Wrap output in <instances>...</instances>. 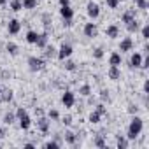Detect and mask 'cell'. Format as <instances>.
Here are the masks:
<instances>
[{
	"label": "cell",
	"instance_id": "6da1fadb",
	"mask_svg": "<svg viewBox=\"0 0 149 149\" xmlns=\"http://www.w3.org/2000/svg\"><path fill=\"white\" fill-rule=\"evenodd\" d=\"M142 128H144V121L139 118V116H135L132 121H130V126H128V139L130 140H133V139H137L139 135H140V132H142Z\"/></svg>",
	"mask_w": 149,
	"mask_h": 149
},
{
	"label": "cell",
	"instance_id": "7a4b0ae2",
	"mask_svg": "<svg viewBox=\"0 0 149 149\" xmlns=\"http://www.w3.org/2000/svg\"><path fill=\"white\" fill-rule=\"evenodd\" d=\"M28 68H30L32 72L42 70V68H44V60H42V58H37V56H30V58H28Z\"/></svg>",
	"mask_w": 149,
	"mask_h": 149
},
{
	"label": "cell",
	"instance_id": "3957f363",
	"mask_svg": "<svg viewBox=\"0 0 149 149\" xmlns=\"http://www.w3.org/2000/svg\"><path fill=\"white\" fill-rule=\"evenodd\" d=\"M86 13H88V16H90L91 19H97V18L100 16V7H98V4H95V2H88V6H86Z\"/></svg>",
	"mask_w": 149,
	"mask_h": 149
},
{
	"label": "cell",
	"instance_id": "277c9868",
	"mask_svg": "<svg viewBox=\"0 0 149 149\" xmlns=\"http://www.w3.org/2000/svg\"><path fill=\"white\" fill-rule=\"evenodd\" d=\"M61 104H63L67 109L74 107V104H76V97H74V93H72V91H65L63 97H61Z\"/></svg>",
	"mask_w": 149,
	"mask_h": 149
},
{
	"label": "cell",
	"instance_id": "5b68a950",
	"mask_svg": "<svg viewBox=\"0 0 149 149\" xmlns=\"http://www.w3.org/2000/svg\"><path fill=\"white\" fill-rule=\"evenodd\" d=\"M72 46L70 44H61V47L58 49V53H56V56L60 58V60H65V58H68L70 54H72Z\"/></svg>",
	"mask_w": 149,
	"mask_h": 149
},
{
	"label": "cell",
	"instance_id": "8992f818",
	"mask_svg": "<svg viewBox=\"0 0 149 149\" xmlns=\"http://www.w3.org/2000/svg\"><path fill=\"white\" fill-rule=\"evenodd\" d=\"M18 119H19V126H21L23 130H28V128H30L32 119H30V116H28V112H26V111H25L23 114H19V116H18Z\"/></svg>",
	"mask_w": 149,
	"mask_h": 149
},
{
	"label": "cell",
	"instance_id": "52a82bcc",
	"mask_svg": "<svg viewBox=\"0 0 149 149\" xmlns=\"http://www.w3.org/2000/svg\"><path fill=\"white\" fill-rule=\"evenodd\" d=\"M60 16H61L63 19H72V18H74V9H72L70 6H61V7H60Z\"/></svg>",
	"mask_w": 149,
	"mask_h": 149
},
{
	"label": "cell",
	"instance_id": "ba28073f",
	"mask_svg": "<svg viewBox=\"0 0 149 149\" xmlns=\"http://www.w3.org/2000/svg\"><path fill=\"white\" fill-rule=\"evenodd\" d=\"M7 30H9L11 35H16V33H19V30H21V23H19L18 19H11L9 25H7Z\"/></svg>",
	"mask_w": 149,
	"mask_h": 149
},
{
	"label": "cell",
	"instance_id": "9c48e42d",
	"mask_svg": "<svg viewBox=\"0 0 149 149\" xmlns=\"http://www.w3.org/2000/svg\"><path fill=\"white\" fill-rule=\"evenodd\" d=\"M132 47H133V40L130 37H125L121 40V44H119V51L121 53H128V51H132Z\"/></svg>",
	"mask_w": 149,
	"mask_h": 149
},
{
	"label": "cell",
	"instance_id": "30bf717a",
	"mask_svg": "<svg viewBox=\"0 0 149 149\" xmlns=\"http://www.w3.org/2000/svg\"><path fill=\"white\" fill-rule=\"evenodd\" d=\"M47 32H42V33H39V37H37V42H35V46L39 47V49H44L46 46H47Z\"/></svg>",
	"mask_w": 149,
	"mask_h": 149
},
{
	"label": "cell",
	"instance_id": "8fae6325",
	"mask_svg": "<svg viewBox=\"0 0 149 149\" xmlns=\"http://www.w3.org/2000/svg\"><path fill=\"white\" fill-rule=\"evenodd\" d=\"M37 128H39L42 133H47V132H49V121H47L46 118L39 116V119H37Z\"/></svg>",
	"mask_w": 149,
	"mask_h": 149
},
{
	"label": "cell",
	"instance_id": "7c38bea8",
	"mask_svg": "<svg viewBox=\"0 0 149 149\" xmlns=\"http://www.w3.org/2000/svg\"><path fill=\"white\" fill-rule=\"evenodd\" d=\"M107 76H109L111 81H118V79L121 77V70H119V67H112V65H111V68H109V72H107Z\"/></svg>",
	"mask_w": 149,
	"mask_h": 149
},
{
	"label": "cell",
	"instance_id": "4fadbf2b",
	"mask_svg": "<svg viewBox=\"0 0 149 149\" xmlns=\"http://www.w3.org/2000/svg\"><path fill=\"white\" fill-rule=\"evenodd\" d=\"M84 35L90 37V39L95 37V35H97V25H95V23H86V25H84Z\"/></svg>",
	"mask_w": 149,
	"mask_h": 149
},
{
	"label": "cell",
	"instance_id": "5bb4252c",
	"mask_svg": "<svg viewBox=\"0 0 149 149\" xmlns=\"http://www.w3.org/2000/svg\"><path fill=\"white\" fill-rule=\"evenodd\" d=\"M105 33H107L109 39H116V37L119 35V28H118V25H109L107 30H105Z\"/></svg>",
	"mask_w": 149,
	"mask_h": 149
},
{
	"label": "cell",
	"instance_id": "9a60e30c",
	"mask_svg": "<svg viewBox=\"0 0 149 149\" xmlns=\"http://www.w3.org/2000/svg\"><path fill=\"white\" fill-rule=\"evenodd\" d=\"M130 65H132L133 68L140 67V65H142V54H140V53H133L132 58H130Z\"/></svg>",
	"mask_w": 149,
	"mask_h": 149
},
{
	"label": "cell",
	"instance_id": "2e32d148",
	"mask_svg": "<svg viewBox=\"0 0 149 149\" xmlns=\"http://www.w3.org/2000/svg\"><path fill=\"white\" fill-rule=\"evenodd\" d=\"M109 63H111L112 67H119V65H121V54H119V53H112L111 58H109Z\"/></svg>",
	"mask_w": 149,
	"mask_h": 149
},
{
	"label": "cell",
	"instance_id": "e0dca14e",
	"mask_svg": "<svg viewBox=\"0 0 149 149\" xmlns=\"http://www.w3.org/2000/svg\"><path fill=\"white\" fill-rule=\"evenodd\" d=\"M0 98H2V102H11L13 100V90H2L0 91Z\"/></svg>",
	"mask_w": 149,
	"mask_h": 149
},
{
	"label": "cell",
	"instance_id": "ac0fdd59",
	"mask_svg": "<svg viewBox=\"0 0 149 149\" xmlns=\"http://www.w3.org/2000/svg\"><path fill=\"white\" fill-rule=\"evenodd\" d=\"M126 30H128L130 33H135V32L139 30V21H137V19L128 21V23H126Z\"/></svg>",
	"mask_w": 149,
	"mask_h": 149
},
{
	"label": "cell",
	"instance_id": "d6986e66",
	"mask_svg": "<svg viewBox=\"0 0 149 149\" xmlns=\"http://www.w3.org/2000/svg\"><path fill=\"white\" fill-rule=\"evenodd\" d=\"M7 53H9L11 56H18V53H19V47H18V44H14V42H9V44H7Z\"/></svg>",
	"mask_w": 149,
	"mask_h": 149
},
{
	"label": "cell",
	"instance_id": "ffe728a7",
	"mask_svg": "<svg viewBox=\"0 0 149 149\" xmlns=\"http://www.w3.org/2000/svg\"><path fill=\"white\" fill-rule=\"evenodd\" d=\"M132 19H135V11H132V9H130V11H126V13L123 14V23L126 25V23H128V21H132Z\"/></svg>",
	"mask_w": 149,
	"mask_h": 149
},
{
	"label": "cell",
	"instance_id": "44dd1931",
	"mask_svg": "<svg viewBox=\"0 0 149 149\" xmlns=\"http://www.w3.org/2000/svg\"><path fill=\"white\" fill-rule=\"evenodd\" d=\"M37 37H39V33H37V32H33V30H30V32L26 33V42L35 44V42H37Z\"/></svg>",
	"mask_w": 149,
	"mask_h": 149
},
{
	"label": "cell",
	"instance_id": "7402d4cb",
	"mask_svg": "<svg viewBox=\"0 0 149 149\" xmlns=\"http://www.w3.org/2000/svg\"><path fill=\"white\" fill-rule=\"evenodd\" d=\"M11 9H13L14 13L21 11V9H23V0H13V2H11Z\"/></svg>",
	"mask_w": 149,
	"mask_h": 149
},
{
	"label": "cell",
	"instance_id": "603a6c76",
	"mask_svg": "<svg viewBox=\"0 0 149 149\" xmlns=\"http://www.w3.org/2000/svg\"><path fill=\"white\" fill-rule=\"evenodd\" d=\"M37 0H23V9H35Z\"/></svg>",
	"mask_w": 149,
	"mask_h": 149
},
{
	"label": "cell",
	"instance_id": "cb8c5ba5",
	"mask_svg": "<svg viewBox=\"0 0 149 149\" xmlns=\"http://www.w3.org/2000/svg\"><path fill=\"white\" fill-rule=\"evenodd\" d=\"M118 147H119V149H128V139L118 137Z\"/></svg>",
	"mask_w": 149,
	"mask_h": 149
},
{
	"label": "cell",
	"instance_id": "d4e9b609",
	"mask_svg": "<svg viewBox=\"0 0 149 149\" xmlns=\"http://www.w3.org/2000/svg\"><path fill=\"white\" fill-rule=\"evenodd\" d=\"M44 49H46V53H44V54H46V58H53V56L56 54V49H54L53 46H46Z\"/></svg>",
	"mask_w": 149,
	"mask_h": 149
},
{
	"label": "cell",
	"instance_id": "484cf974",
	"mask_svg": "<svg viewBox=\"0 0 149 149\" xmlns=\"http://www.w3.org/2000/svg\"><path fill=\"white\" fill-rule=\"evenodd\" d=\"M79 93H81L83 97H88V95L91 93V88H90V84H83V86L79 88Z\"/></svg>",
	"mask_w": 149,
	"mask_h": 149
},
{
	"label": "cell",
	"instance_id": "4316f807",
	"mask_svg": "<svg viewBox=\"0 0 149 149\" xmlns=\"http://www.w3.org/2000/svg\"><path fill=\"white\" fill-rule=\"evenodd\" d=\"M14 119H16V114H13V112H9V114L4 116V123H6V125H13Z\"/></svg>",
	"mask_w": 149,
	"mask_h": 149
},
{
	"label": "cell",
	"instance_id": "83f0119b",
	"mask_svg": "<svg viewBox=\"0 0 149 149\" xmlns=\"http://www.w3.org/2000/svg\"><path fill=\"white\" fill-rule=\"evenodd\" d=\"M100 118H102V116H100V114H98V112H97V111H95V112H91V114H90V121H91V123H93V125H97V123H100Z\"/></svg>",
	"mask_w": 149,
	"mask_h": 149
},
{
	"label": "cell",
	"instance_id": "f1b7e54d",
	"mask_svg": "<svg viewBox=\"0 0 149 149\" xmlns=\"http://www.w3.org/2000/svg\"><path fill=\"white\" fill-rule=\"evenodd\" d=\"M65 140H67L68 144H76V135H74L72 132H67V133H65Z\"/></svg>",
	"mask_w": 149,
	"mask_h": 149
},
{
	"label": "cell",
	"instance_id": "f546056e",
	"mask_svg": "<svg viewBox=\"0 0 149 149\" xmlns=\"http://www.w3.org/2000/svg\"><path fill=\"white\" fill-rule=\"evenodd\" d=\"M93 58H97V60L104 58V49H102V47H97V49L93 51Z\"/></svg>",
	"mask_w": 149,
	"mask_h": 149
},
{
	"label": "cell",
	"instance_id": "4dcf8cb0",
	"mask_svg": "<svg viewBox=\"0 0 149 149\" xmlns=\"http://www.w3.org/2000/svg\"><path fill=\"white\" fill-rule=\"evenodd\" d=\"M63 61H65V60H63ZM65 68L70 70V72H74V70H76V63L70 61V60H67V61H65Z\"/></svg>",
	"mask_w": 149,
	"mask_h": 149
},
{
	"label": "cell",
	"instance_id": "1f68e13d",
	"mask_svg": "<svg viewBox=\"0 0 149 149\" xmlns=\"http://www.w3.org/2000/svg\"><path fill=\"white\" fill-rule=\"evenodd\" d=\"M44 147H47V149H58V147H60V144H58V142H54V140H51V142H46V144H44Z\"/></svg>",
	"mask_w": 149,
	"mask_h": 149
},
{
	"label": "cell",
	"instance_id": "d6a6232c",
	"mask_svg": "<svg viewBox=\"0 0 149 149\" xmlns=\"http://www.w3.org/2000/svg\"><path fill=\"white\" fill-rule=\"evenodd\" d=\"M135 4H137V7H139V9H142V11H144V9L147 7V0H135Z\"/></svg>",
	"mask_w": 149,
	"mask_h": 149
},
{
	"label": "cell",
	"instance_id": "836d02e7",
	"mask_svg": "<svg viewBox=\"0 0 149 149\" xmlns=\"http://www.w3.org/2000/svg\"><path fill=\"white\" fill-rule=\"evenodd\" d=\"M97 112H98L100 116H105V114H107V109H105V105H104V104L97 105Z\"/></svg>",
	"mask_w": 149,
	"mask_h": 149
},
{
	"label": "cell",
	"instance_id": "e575fe53",
	"mask_svg": "<svg viewBox=\"0 0 149 149\" xmlns=\"http://www.w3.org/2000/svg\"><path fill=\"white\" fill-rule=\"evenodd\" d=\"M47 116H49L51 119H58V118H60V112H58L56 109H51V111L47 112Z\"/></svg>",
	"mask_w": 149,
	"mask_h": 149
},
{
	"label": "cell",
	"instance_id": "d590c367",
	"mask_svg": "<svg viewBox=\"0 0 149 149\" xmlns=\"http://www.w3.org/2000/svg\"><path fill=\"white\" fill-rule=\"evenodd\" d=\"M107 2V6L111 7V9H116L118 6H119V0H105Z\"/></svg>",
	"mask_w": 149,
	"mask_h": 149
},
{
	"label": "cell",
	"instance_id": "8d00e7d4",
	"mask_svg": "<svg viewBox=\"0 0 149 149\" xmlns=\"http://www.w3.org/2000/svg\"><path fill=\"white\" fill-rule=\"evenodd\" d=\"M142 39H149V26L147 25H144V28H142Z\"/></svg>",
	"mask_w": 149,
	"mask_h": 149
},
{
	"label": "cell",
	"instance_id": "74e56055",
	"mask_svg": "<svg viewBox=\"0 0 149 149\" xmlns=\"http://www.w3.org/2000/svg\"><path fill=\"white\" fill-rule=\"evenodd\" d=\"M95 146H98V147H104V146H105V142H104V137H97V139H95Z\"/></svg>",
	"mask_w": 149,
	"mask_h": 149
},
{
	"label": "cell",
	"instance_id": "f35d334b",
	"mask_svg": "<svg viewBox=\"0 0 149 149\" xmlns=\"http://www.w3.org/2000/svg\"><path fill=\"white\" fill-rule=\"evenodd\" d=\"M63 125H72V116H63Z\"/></svg>",
	"mask_w": 149,
	"mask_h": 149
},
{
	"label": "cell",
	"instance_id": "ab89813d",
	"mask_svg": "<svg viewBox=\"0 0 149 149\" xmlns=\"http://www.w3.org/2000/svg\"><path fill=\"white\" fill-rule=\"evenodd\" d=\"M137 111H139V109H137L135 105H130V109H128V112H130V114H137Z\"/></svg>",
	"mask_w": 149,
	"mask_h": 149
},
{
	"label": "cell",
	"instance_id": "60d3db41",
	"mask_svg": "<svg viewBox=\"0 0 149 149\" xmlns=\"http://www.w3.org/2000/svg\"><path fill=\"white\" fill-rule=\"evenodd\" d=\"M42 19H44V25L47 26V25H49V14H44V16H42Z\"/></svg>",
	"mask_w": 149,
	"mask_h": 149
},
{
	"label": "cell",
	"instance_id": "b9f144b4",
	"mask_svg": "<svg viewBox=\"0 0 149 149\" xmlns=\"http://www.w3.org/2000/svg\"><path fill=\"white\" fill-rule=\"evenodd\" d=\"M58 2H60V6H68L70 0H58Z\"/></svg>",
	"mask_w": 149,
	"mask_h": 149
},
{
	"label": "cell",
	"instance_id": "7bdbcfd3",
	"mask_svg": "<svg viewBox=\"0 0 149 149\" xmlns=\"http://www.w3.org/2000/svg\"><path fill=\"white\" fill-rule=\"evenodd\" d=\"M6 137V130L4 128H0V139H4Z\"/></svg>",
	"mask_w": 149,
	"mask_h": 149
},
{
	"label": "cell",
	"instance_id": "ee69618b",
	"mask_svg": "<svg viewBox=\"0 0 149 149\" xmlns=\"http://www.w3.org/2000/svg\"><path fill=\"white\" fill-rule=\"evenodd\" d=\"M100 98H102V100H105V98H107V91H102V95H100Z\"/></svg>",
	"mask_w": 149,
	"mask_h": 149
},
{
	"label": "cell",
	"instance_id": "f6af8a7d",
	"mask_svg": "<svg viewBox=\"0 0 149 149\" xmlns=\"http://www.w3.org/2000/svg\"><path fill=\"white\" fill-rule=\"evenodd\" d=\"M25 147H26V149H33V147H35V146H33V144H30V142H28V144H25Z\"/></svg>",
	"mask_w": 149,
	"mask_h": 149
},
{
	"label": "cell",
	"instance_id": "bcb514c9",
	"mask_svg": "<svg viewBox=\"0 0 149 149\" xmlns=\"http://www.w3.org/2000/svg\"><path fill=\"white\" fill-rule=\"evenodd\" d=\"M147 90H149V83L146 81V83H144V91H147Z\"/></svg>",
	"mask_w": 149,
	"mask_h": 149
},
{
	"label": "cell",
	"instance_id": "7dc6e473",
	"mask_svg": "<svg viewBox=\"0 0 149 149\" xmlns=\"http://www.w3.org/2000/svg\"><path fill=\"white\" fill-rule=\"evenodd\" d=\"M4 4H7V0H0V6H4Z\"/></svg>",
	"mask_w": 149,
	"mask_h": 149
},
{
	"label": "cell",
	"instance_id": "c3c4849f",
	"mask_svg": "<svg viewBox=\"0 0 149 149\" xmlns=\"http://www.w3.org/2000/svg\"><path fill=\"white\" fill-rule=\"evenodd\" d=\"M0 91H2V86H0Z\"/></svg>",
	"mask_w": 149,
	"mask_h": 149
}]
</instances>
